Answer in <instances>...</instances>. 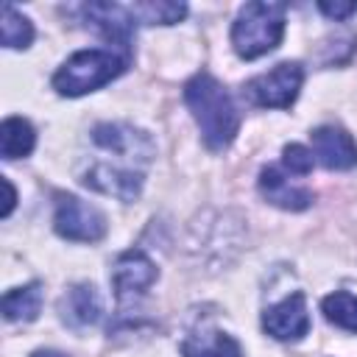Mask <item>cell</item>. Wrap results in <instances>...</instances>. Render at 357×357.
Masks as SVG:
<instances>
[{"label":"cell","mask_w":357,"mask_h":357,"mask_svg":"<svg viewBox=\"0 0 357 357\" xmlns=\"http://www.w3.org/2000/svg\"><path fill=\"white\" fill-rule=\"evenodd\" d=\"M126 70V61L103 47H89L73 53L53 75V89L67 98H78L86 92H95L98 86L109 84Z\"/></svg>","instance_id":"cell-3"},{"label":"cell","mask_w":357,"mask_h":357,"mask_svg":"<svg viewBox=\"0 0 357 357\" xmlns=\"http://www.w3.org/2000/svg\"><path fill=\"white\" fill-rule=\"evenodd\" d=\"M0 39L3 47H28L33 42V25L25 14H20L11 3H3L0 11Z\"/></svg>","instance_id":"cell-17"},{"label":"cell","mask_w":357,"mask_h":357,"mask_svg":"<svg viewBox=\"0 0 357 357\" xmlns=\"http://www.w3.org/2000/svg\"><path fill=\"white\" fill-rule=\"evenodd\" d=\"M318 8H321L329 20H349V17L357 11V3H329V0H321Z\"/></svg>","instance_id":"cell-21"},{"label":"cell","mask_w":357,"mask_h":357,"mask_svg":"<svg viewBox=\"0 0 357 357\" xmlns=\"http://www.w3.org/2000/svg\"><path fill=\"white\" fill-rule=\"evenodd\" d=\"M282 165L296 173V176H307L312 170V151L293 142V145H284V156H282Z\"/></svg>","instance_id":"cell-20"},{"label":"cell","mask_w":357,"mask_h":357,"mask_svg":"<svg viewBox=\"0 0 357 357\" xmlns=\"http://www.w3.org/2000/svg\"><path fill=\"white\" fill-rule=\"evenodd\" d=\"M131 14L137 22H145V25H173L178 20H184L187 6L170 3V0H145V3H134Z\"/></svg>","instance_id":"cell-18"},{"label":"cell","mask_w":357,"mask_h":357,"mask_svg":"<svg viewBox=\"0 0 357 357\" xmlns=\"http://www.w3.org/2000/svg\"><path fill=\"white\" fill-rule=\"evenodd\" d=\"M321 310H324L329 324H335V326H340L346 332H357V296H351L346 290L329 293L321 301Z\"/></svg>","instance_id":"cell-19"},{"label":"cell","mask_w":357,"mask_h":357,"mask_svg":"<svg viewBox=\"0 0 357 357\" xmlns=\"http://www.w3.org/2000/svg\"><path fill=\"white\" fill-rule=\"evenodd\" d=\"M33 142H36V134H33V126L25 117H6L3 120V126H0V156L6 162L28 156L33 151Z\"/></svg>","instance_id":"cell-15"},{"label":"cell","mask_w":357,"mask_h":357,"mask_svg":"<svg viewBox=\"0 0 357 357\" xmlns=\"http://www.w3.org/2000/svg\"><path fill=\"white\" fill-rule=\"evenodd\" d=\"M31 357H67V354H61V351H53V349H39V351H33Z\"/></svg>","instance_id":"cell-23"},{"label":"cell","mask_w":357,"mask_h":357,"mask_svg":"<svg viewBox=\"0 0 357 357\" xmlns=\"http://www.w3.org/2000/svg\"><path fill=\"white\" fill-rule=\"evenodd\" d=\"M59 310H61V318H64L67 324H73V326L81 329V326H92V324L100 321L103 304H100V296H98L95 284L81 282V284H73V287L64 293Z\"/></svg>","instance_id":"cell-13"},{"label":"cell","mask_w":357,"mask_h":357,"mask_svg":"<svg viewBox=\"0 0 357 357\" xmlns=\"http://www.w3.org/2000/svg\"><path fill=\"white\" fill-rule=\"evenodd\" d=\"M92 139L100 148H106L123 159H131V162L134 159L148 162L153 156V139L128 123H98L92 128Z\"/></svg>","instance_id":"cell-8"},{"label":"cell","mask_w":357,"mask_h":357,"mask_svg":"<svg viewBox=\"0 0 357 357\" xmlns=\"http://www.w3.org/2000/svg\"><path fill=\"white\" fill-rule=\"evenodd\" d=\"M53 226L61 237L75 240V243H98L106 234L103 212L75 195H56Z\"/></svg>","instance_id":"cell-5"},{"label":"cell","mask_w":357,"mask_h":357,"mask_svg":"<svg viewBox=\"0 0 357 357\" xmlns=\"http://www.w3.org/2000/svg\"><path fill=\"white\" fill-rule=\"evenodd\" d=\"M184 100L201 128L206 148L209 151L229 148L240 131V114H237V106H234L231 95L226 92V86L215 75L198 73L187 81Z\"/></svg>","instance_id":"cell-1"},{"label":"cell","mask_w":357,"mask_h":357,"mask_svg":"<svg viewBox=\"0 0 357 357\" xmlns=\"http://www.w3.org/2000/svg\"><path fill=\"white\" fill-rule=\"evenodd\" d=\"M262 326L276 340H301L310 332V312L304 293L296 290L282 301H276L273 307H268L262 315Z\"/></svg>","instance_id":"cell-7"},{"label":"cell","mask_w":357,"mask_h":357,"mask_svg":"<svg viewBox=\"0 0 357 357\" xmlns=\"http://www.w3.org/2000/svg\"><path fill=\"white\" fill-rule=\"evenodd\" d=\"M304 84V70L298 61H282L273 70L251 78L245 84V95L251 98V103L262 106V109H287L298 89Z\"/></svg>","instance_id":"cell-4"},{"label":"cell","mask_w":357,"mask_h":357,"mask_svg":"<svg viewBox=\"0 0 357 357\" xmlns=\"http://www.w3.org/2000/svg\"><path fill=\"white\" fill-rule=\"evenodd\" d=\"M284 36V6L254 0L245 3L231 25V45L240 59H259L271 53Z\"/></svg>","instance_id":"cell-2"},{"label":"cell","mask_w":357,"mask_h":357,"mask_svg":"<svg viewBox=\"0 0 357 357\" xmlns=\"http://www.w3.org/2000/svg\"><path fill=\"white\" fill-rule=\"evenodd\" d=\"M153 282H156V265L148 259V254L131 248V251H123L114 259L112 287H114V296H117L120 304L139 298Z\"/></svg>","instance_id":"cell-6"},{"label":"cell","mask_w":357,"mask_h":357,"mask_svg":"<svg viewBox=\"0 0 357 357\" xmlns=\"http://www.w3.org/2000/svg\"><path fill=\"white\" fill-rule=\"evenodd\" d=\"M3 190H6V206H3V218H8V215H11V209H14L17 192H14V187H11V181H8V178H3Z\"/></svg>","instance_id":"cell-22"},{"label":"cell","mask_w":357,"mask_h":357,"mask_svg":"<svg viewBox=\"0 0 357 357\" xmlns=\"http://www.w3.org/2000/svg\"><path fill=\"white\" fill-rule=\"evenodd\" d=\"M181 357H243L240 343L218 329L195 332L181 343Z\"/></svg>","instance_id":"cell-14"},{"label":"cell","mask_w":357,"mask_h":357,"mask_svg":"<svg viewBox=\"0 0 357 357\" xmlns=\"http://www.w3.org/2000/svg\"><path fill=\"white\" fill-rule=\"evenodd\" d=\"M42 310V284L31 282L25 287H14L3 296V318L6 321H33Z\"/></svg>","instance_id":"cell-16"},{"label":"cell","mask_w":357,"mask_h":357,"mask_svg":"<svg viewBox=\"0 0 357 357\" xmlns=\"http://www.w3.org/2000/svg\"><path fill=\"white\" fill-rule=\"evenodd\" d=\"M84 184L98 190V192H106V195H114L120 201H134L142 190V173H137L134 167H112V165H95L86 176H84Z\"/></svg>","instance_id":"cell-11"},{"label":"cell","mask_w":357,"mask_h":357,"mask_svg":"<svg viewBox=\"0 0 357 357\" xmlns=\"http://www.w3.org/2000/svg\"><path fill=\"white\" fill-rule=\"evenodd\" d=\"M312 148L324 167L349 170L357 165V142L340 126H318L312 131Z\"/></svg>","instance_id":"cell-10"},{"label":"cell","mask_w":357,"mask_h":357,"mask_svg":"<svg viewBox=\"0 0 357 357\" xmlns=\"http://www.w3.org/2000/svg\"><path fill=\"white\" fill-rule=\"evenodd\" d=\"M259 192L268 204H273L279 209H287V212H301L312 204V192L307 187H298V184L287 181L276 167H262Z\"/></svg>","instance_id":"cell-12"},{"label":"cell","mask_w":357,"mask_h":357,"mask_svg":"<svg viewBox=\"0 0 357 357\" xmlns=\"http://www.w3.org/2000/svg\"><path fill=\"white\" fill-rule=\"evenodd\" d=\"M81 14L84 20L109 42L114 45H123L128 47L131 45V36H134V14H131V6H120V3H86L81 6Z\"/></svg>","instance_id":"cell-9"}]
</instances>
